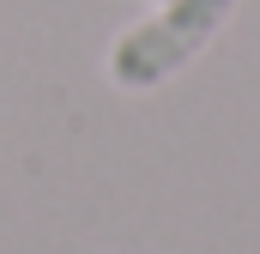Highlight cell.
Returning a JSON list of instances; mask_svg holds the SVG:
<instances>
[{
    "mask_svg": "<svg viewBox=\"0 0 260 254\" xmlns=\"http://www.w3.org/2000/svg\"><path fill=\"white\" fill-rule=\"evenodd\" d=\"M236 6L242 0H157L151 18L127 24L109 43V61H103L109 85L115 91H133V97L170 85L176 73H188L218 43V30L236 18Z\"/></svg>",
    "mask_w": 260,
    "mask_h": 254,
    "instance_id": "obj_1",
    "label": "cell"
}]
</instances>
